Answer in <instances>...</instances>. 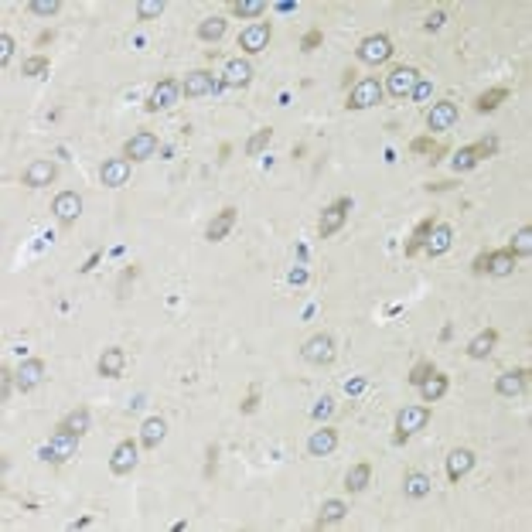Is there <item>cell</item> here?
Listing matches in <instances>:
<instances>
[{"label":"cell","mask_w":532,"mask_h":532,"mask_svg":"<svg viewBox=\"0 0 532 532\" xmlns=\"http://www.w3.org/2000/svg\"><path fill=\"white\" fill-rule=\"evenodd\" d=\"M512 270H515V256H512L508 249L491 253V263H488V273H491V276H512Z\"/></svg>","instance_id":"cell-33"},{"label":"cell","mask_w":532,"mask_h":532,"mask_svg":"<svg viewBox=\"0 0 532 532\" xmlns=\"http://www.w3.org/2000/svg\"><path fill=\"white\" fill-rule=\"evenodd\" d=\"M365 386H369V379H362V375H358V379L345 382V393L348 396H358V393H365Z\"/></svg>","instance_id":"cell-51"},{"label":"cell","mask_w":532,"mask_h":532,"mask_svg":"<svg viewBox=\"0 0 532 532\" xmlns=\"http://www.w3.org/2000/svg\"><path fill=\"white\" fill-rule=\"evenodd\" d=\"M495 150H498V140H495V136H484V140H478V144H475V154H478V160L491 158Z\"/></svg>","instance_id":"cell-46"},{"label":"cell","mask_w":532,"mask_h":532,"mask_svg":"<svg viewBox=\"0 0 532 532\" xmlns=\"http://www.w3.org/2000/svg\"><path fill=\"white\" fill-rule=\"evenodd\" d=\"M505 99H508V89H505V85H498V89H488V92H481L478 103H475V109H478V113H495V109L502 106Z\"/></svg>","instance_id":"cell-31"},{"label":"cell","mask_w":532,"mask_h":532,"mask_svg":"<svg viewBox=\"0 0 532 532\" xmlns=\"http://www.w3.org/2000/svg\"><path fill=\"white\" fill-rule=\"evenodd\" d=\"M348 212H351V198H338L335 205H328V209L321 212V225H318L321 239H331V236H335V232L345 225Z\"/></svg>","instance_id":"cell-7"},{"label":"cell","mask_w":532,"mask_h":532,"mask_svg":"<svg viewBox=\"0 0 532 532\" xmlns=\"http://www.w3.org/2000/svg\"><path fill=\"white\" fill-rule=\"evenodd\" d=\"M426 188H430V191H447V188H454V185L451 181H437V185H426Z\"/></svg>","instance_id":"cell-59"},{"label":"cell","mask_w":532,"mask_h":532,"mask_svg":"<svg viewBox=\"0 0 532 532\" xmlns=\"http://www.w3.org/2000/svg\"><path fill=\"white\" fill-rule=\"evenodd\" d=\"M236 215H239V212H236L232 205H229V209H222V212L212 218V225H209V239H212V242L225 239V236H229V229L236 225Z\"/></svg>","instance_id":"cell-27"},{"label":"cell","mask_w":532,"mask_h":532,"mask_svg":"<svg viewBox=\"0 0 532 532\" xmlns=\"http://www.w3.org/2000/svg\"><path fill=\"white\" fill-rule=\"evenodd\" d=\"M526 379H529L526 369H515V372L498 375V379H495V389H498V396H519V393L526 389Z\"/></svg>","instance_id":"cell-24"},{"label":"cell","mask_w":532,"mask_h":532,"mask_svg":"<svg viewBox=\"0 0 532 532\" xmlns=\"http://www.w3.org/2000/svg\"><path fill=\"white\" fill-rule=\"evenodd\" d=\"M270 140H273V130H270V127L256 130L253 136H249V140H246V154H249V158H260L266 147H270Z\"/></svg>","instance_id":"cell-38"},{"label":"cell","mask_w":532,"mask_h":532,"mask_svg":"<svg viewBox=\"0 0 532 532\" xmlns=\"http://www.w3.org/2000/svg\"><path fill=\"white\" fill-rule=\"evenodd\" d=\"M253 82V65L246 62V58H232L229 65H225V72H222V85H229V89H246Z\"/></svg>","instance_id":"cell-17"},{"label":"cell","mask_w":532,"mask_h":532,"mask_svg":"<svg viewBox=\"0 0 532 532\" xmlns=\"http://www.w3.org/2000/svg\"><path fill=\"white\" fill-rule=\"evenodd\" d=\"M321 41H324V34H321V27H311L304 38H300V48L304 52H314V48H321Z\"/></svg>","instance_id":"cell-45"},{"label":"cell","mask_w":532,"mask_h":532,"mask_svg":"<svg viewBox=\"0 0 532 532\" xmlns=\"http://www.w3.org/2000/svg\"><path fill=\"white\" fill-rule=\"evenodd\" d=\"M430 92H433V82H430V79H420L410 99H413V103H426V99H430Z\"/></svg>","instance_id":"cell-48"},{"label":"cell","mask_w":532,"mask_h":532,"mask_svg":"<svg viewBox=\"0 0 532 532\" xmlns=\"http://www.w3.org/2000/svg\"><path fill=\"white\" fill-rule=\"evenodd\" d=\"M256 406H260V389H256V386H253V389H249V396L242 399V413H256Z\"/></svg>","instance_id":"cell-50"},{"label":"cell","mask_w":532,"mask_h":532,"mask_svg":"<svg viewBox=\"0 0 532 532\" xmlns=\"http://www.w3.org/2000/svg\"><path fill=\"white\" fill-rule=\"evenodd\" d=\"M451 242H454V229H451V225H433L430 239L424 242L426 256H444V253L451 249Z\"/></svg>","instance_id":"cell-22"},{"label":"cell","mask_w":532,"mask_h":532,"mask_svg":"<svg viewBox=\"0 0 532 532\" xmlns=\"http://www.w3.org/2000/svg\"><path fill=\"white\" fill-rule=\"evenodd\" d=\"M18 386V379L14 372H7V369H0V399H10V389Z\"/></svg>","instance_id":"cell-49"},{"label":"cell","mask_w":532,"mask_h":532,"mask_svg":"<svg viewBox=\"0 0 532 532\" xmlns=\"http://www.w3.org/2000/svg\"><path fill=\"white\" fill-rule=\"evenodd\" d=\"M475 468V451H468V447H457V451L447 454V478L451 481H461L468 471Z\"/></svg>","instance_id":"cell-20"},{"label":"cell","mask_w":532,"mask_h":532,"mask_svg":"<svg viewBox=\"0 0 532 532\" xmlns=\"http://www.w3.org/2000/svg\"><path fill=\"white\" fill-rule=\"evenodd\" d=\"M420 79H424V76H420L413 65H396V69L386 76V92H389L393 99H410Z\"/></svg>","instance_id":"cell-2"},{"label":"cell","mask_w":532,"mask_h":532,"mask_svg":"<svg viewBox=\"0 0 532 532\" xmlns=\"http://www.w3.org/2000/svg\"><path fill=\"white\" fill-rule=\"evenodd\" d=\"M225 18H205V21H202V24H198V38H202V41H209V45H212V41H222V38H225Z\"/></svg>","instance_id":"cell-32"},{"label":"cell","mask_w":532,"mask_h":532,"mask_svg":"<svg viewBox=\"0 0 532 532\" xmlns=\"http://www.w3.org/2000/svg\"><path fill=\"white\" fill-rule=\"evenodd\" d=\"M433 372H437V369H433V362H420V365H413V372H410V386H416V389H420Z\"/></svg>","instance_id":"cell-44"},{"label":"cell","mask_w":532,"mask_h":532,"mask_svg":"<svg viewBox=\"0 0 532 532\" xmlns=\"http://www.w3.org/2000/svg\"><path fill=\"white\" fill-rule=\"evenodd\" d=\"M215 457H218V447L212 444V447H209V468H205V475H212L215 471Z\"/></svg>","instance_id":"cell-57"},{"label":"cell","mask_w":532,"mask_h":532,"mask_svg":"<svg viewBox=\"0 0 532 532\" xmlns=\"http://www.w3.org/2000/svg\"><path fill=\"white\" fill-rule=\"evenodd\" d=\"M454 171H471V167H478V154H475V147H461L457 154H454Z\"/></svg>","instance_id":"cell-41"},{"label":"cell","mask_w":532,"mask_h":532,"mask_svg":"<svg viewBox=\"0 0 532 532\" xmlns=\"http://www.w3.org/2000/svg\"><path fill=\"white\" fill-rule=\"evenodd\" d=\"M420 393H424L426 402H437V399L447 393V375H440V372H433L430 379H426L424 386H420Z\"/></svg>","instance_id":"cell-35"},{"label":"cell","mask_w":532,"mask_h":532,"mask_svg":"<svg viewBox=\"0 0 532 532\" xmlns=\"http://www.w3.org/2000/svg\"><path fill=\"white\" fill-rule=\"evenodd\" d=\"M300 355H304V362H311V365H331L335 355H338V348H335V338H331L328 331H321V335L304 342Z\"/></svg>","instance_id":"cell-4"},{"label":"cell","mask_w":532,"mask_h":532,"mask_svg":"<svg viewBox=\"0 0 532 532\" xmlns=\"http://www.w3.org/2000/svg\"><path fill=\"white\" fill-rule=\"evenodd\" d=\"M290 284H307V270H290Z\"/></svg>","instance_id":"cell-56"},{"label":"cell","mask_w":532,"mask_h":532,"mask_svg":"<svg viewBox=\"0 0 532 532\" xmlns=\"http://www.w3.org/2000/svg\"><path fill=\"white\" fill-rule=\"evenodd\" d=\"M508 253L519 260V256H529L532 253V229L529 225H522L515 236H512V242H508Z\"/></svg>","instance_id":"cell-36"},{"label":"cell","mask_w":532,"mask_h":532,"mask_svg":"<svg viewBox=\"0 0 532 532\" xmlns=\"http://www.w3.org/2000/svg\"><path fill=\"white\" fill-rule=\"evenodd\" d=\"M27 7H31V14H38V18H52V14H58L62 0H31Z\"/></svg>","instance_id":"cell-43"},{"label":"cell","mask_w":532,"mask_h":532,"mask_svg":"<svg viewBox=\"0 0 532 532\" xmlns=\"http://www.w3.org/2000/svg\"><path fill=\"white\" fill-rule=\"evenodd\" d=\"M430 424V410L426 406H402L396 416V444H406L416 430Z\"/></svg>","instance_id":"cell-3"},{"label":"cell","mask_w":532,"mask_h":532,"mask_svg":"<svg viewBox=\"0 0 532 532\" xmlns=\"http://www.w3.org/2000/svg\"><path fill=\"white\" fill-rule=\"evenodd\" d=\"M457 123V106L454 103H433L426 113V130L430 133H444Z\"/></svg>","instance_id":"cell-15"},{"label":"cell","mask_w":532,"mask_h":532,"mask_svg":"<svg viewBox=\"0 0 532 532\" xmlns=\"http://www.w3.org/2000/svg\"><path fill=\"white\" fill-rule=\"evenodd\" d=\"M369 481H372V464H365V461H362V464H355V468L345 475V488L351 491V495H358V491H365V484H369Z\"/></svg>","instance_id":"cell-29"},{"label":"cell","mask_w":532,"mask_h":532,"mask_svg":"<svg viewBox=\"0 0 532 532\" xmlns=\"http://www.w3.org/2000/svg\"><path fill=\"white\" fill-rule=\"evenodd\" d=\"M355 52H358L362 62H369V65H382V62L393 58V41H389V34H369V38L358 41Z\"/></svg>","instance_id":"cell-5"},{"label":"cell","mask_w":532,"mask_h":532,"mask_svg":"<svg viewBox=\"0 0 532 532\" xmlns=\"http://www.w3.org/2000/svg\"><path fill=\"white\" fill-rule=\"evenodd\" d=\"M136 461H140L136 457V440H120L113 447V457H109V471L123 478V475H130L133 468H136Z\"/></svg>","instance_id":"cell-10"},{"label":"cell","mask_w":532,"mask_h":532,"mask_svg":"<svg viewBox=\"0 0 532 532\" xmlns=\"http://www.w3.org/2000/svg\"><path fill=\"white\" fill-rule=\"evenodd\" d=\"M488 263H491V253H481L478 260H475V266H471V270H475V273H488Z\"/></svg>","instance_id":"cell-53"},{"label":"cell","mask_w":532,"mask_h":532,"mask_svg":"<svg viewBox=\"0 0 532 532\" xmlns=\"http://www.w3.org/2000/svg\"><path fill=\"white\" fill-rule=\"evenodd\" d=\"M79 451V433H69V430H55L52 440L41 447V461H52V464H65L69 457H76Z\"/></svg>","instance_id":"cell-1"},{"label":"cell","mask_w":532,"mask_h":532,"mask_svg":"<svg viewBox=\"0 0 532 532\" xmlns=\"http://www.w3.org/2000/svg\"><path fill=\"white\" fill-rule=\"evenodd\" d=\"M270 38H273V27H270V21H256V24H249L239 34V48L246 55H260V52H266Z\"/></svg>","instance_id":"cell-8"},{"label":"cell","mask_w":532,"mask_h":532,"mask_svg":"<svg viewBox=\"0 0 532 532\" xmlns=\"http://www.w3.org/2000/svg\"><path fill=\"white\" fill-rule=\"evenodd\" d=\"M55 178H58V167H55L52 160H34V164H27L24 174H21V181L27 188H45V185H52Z\"/></svg>","instance_id":"cell-16"},{"label":"cell","mask_w":532,"mask_h":532,"mask_svg":"<svg viewBox=\"0 0 532 532\" xmlns=\"http://www.w3.org/2000/svg\"><path fill=\"white\" fill-rule=\"evenodd\" d=\"M14 379H18V389H21V393L38 389V386L45 382V362H41V358H27V362H21V369L14 372Z\"/></svg>","instance_id":"cell-14"},{"label":"cell","mask_w":532,"mask_h":532,"mask_svg":"<svg viewBox=\"0 0 532 532\" xmlns=\"http://www.w3.org/2000/svg\"><path fill=\"white\" fill-rule=\"evenodd\" d=\"M495 345H498V331H495V328H484L481 335H475V338L468 342V358H488Z\"/></svg>","instance_id":"cell-23"},{"label":"cell","mask_w":532,"mask_h":532,"mask_svg":"<svg viewBox=\"0 0 532 532\" xmlns=\"http://www.w3.org/2000/svg\"><path fill=\"white\" fill-rule=\"evenodd\" d=\"M348 515V505L342 502V498H328L324 505H321V512H318V529H324V526H335V522H342Z\"/></svg>","instance_id":"cell-26"},{"label":"cell","mask_w":532,"mask_h":532,"mask_svg":"<svg viewBox=\"0 0 532 532\" xmlns=\"http://www.w3.org/2000/svg\"><path fill=\"white\" fill-rule=\"evenodd\" d=\"M99 181L106 188H123L130 181V160L127 158H109L99 167Z\"/></svg>","instance_id":"cell-13"},{"label":"cell","mask_w":532,"mask_h":532,"mask_svg":"<svg viewBox=\"0 0 532 532\" xmlns=\"http://www.w3.org/2000/svg\"><path fill=\"white\" fill-rule=\"evenodd\" d=\"M167 437V424L160 420V416H147L144 426H140V444L147 447V451H158V444Z\"/></svg>","instance_id":"cell-21"},{"label":"cell","mask_w":532,"mask_h":532,"mask_svg":"<svg viewBox=\"0 0 532 532\" xmlns=\"http://www.w3.org/2000/svg\"><path fill=\"white\" fill-rule=\"evenodd\" d=\"M62 430H69V433H89V410H85V406H79V410H72V413H69V416H65V420H62Z\"/></svg>","instance_id":"cell-34"},{"label":"cell","mask_w":532,"mask_h":532,"mask_svg":"<svg viewBox=\"0 0 532 532\" xmlns=\"http://www.w3.org/2000/svg\"><path fill=\"white\" fill-rule=\"evenodd\" d=\"M178 96H181V85L174 79H164L154 85V92H150V99H147V113H158V109H171L178 103Z\"/></svg>","instance_id":"cell-12"},{"label":"cell","mask_w":532,"mask_h":532,"mask_svg":"<svg viewBox=\"0 0 532 532\" xmlns=\"http://www.w3.org/2000/svg\"><path fill=\"white\" fill-rule=\"evenodd\" d=\"M52 212H55V218H58L62 225H72V222L82 215V198L76 195V191H62V195H55Z\"/></svg>","instance_id":"cell-11"},{"label":"cell","mask_w":532,"mask_h":532,"mask_svg":"<svg viewBox=\"0 0 532 532\" xmlns=\"http://www.w3.org/2000/svg\"><path fill=\"white\" fill-rule=\"evenodd\" d=\"M433 225H437V222H433V215H430V218H424V222H420V225L413 229V236H410V242H406V256H416V253L424 249V242L430 239Z\"/></svg>","instance_id":"cell-30"},{"label":"cell","mask_w":532,"mask_h":532,"mask_svg":"<svg viewBox=\"0 0 532 532\" xmlns=\"http://www.w3.org/2000/svg\"><path fill=\"white\" fill-rule=\"evenodd\" d=\"M430 488H433L430 475H420V471H410V475H406V481H402L406 498H426V495H430Z\"/></svg>","instance_id":"cell-28"},{"label":"cell","mask_w":532,"mask_h":532,"mask_svg":"<svg viewBox=\"0 0 532 532\" xmlns=\"http://www.w3.org/2000/svg\"><path fill=\"white\" fill-rule=\"evenodd\" d=\"M444 21H447V18H444V10H437V14H430V18H426V31H437V27L444 24Z\"/></svg>","instance_id":"cell-54"},{"label":"cell","mask_w":532,"mask_h":532,"mask_svg":"<svg viewBox=\"0 0 532 532\" xmlns=\"http://www.w3.org/2000/svg\"><path fill=\"white\" fill-rule=\"evenodd\" d=\"M48 69H52L48 55H31L24 65H21V76H27V79H41V76H48Z\"/></svg>","instance_id":"cell-37"},{"label":"cell","mask_w":532,"mask_h":532,"mask_svg":"<svg viewBox=\"0 0 532 532\" xmlns=\"http://www.w3.org/2000/svg\"><path fill=\"white\" fill-rule=\"evenodd\" d=\"M178 85H181L185 96H205V92L215 89V79H212V72H191V76H185V82H178Z\"/></svg>","instance_id":"cell-25"},{"label":"cell","mask_w":532,"mask_h":532,"mask_svg":"<svg viewBox=\"0 0 532 532\" xmlns=\"http://www.w3.org/2000/svg\"><path fill=\"white\" fill-rule=\"evenodd\" d=\"M335 447H338V433H335L331 426H321V430H314V433L307 437V454H311V457H328Z\"/></svg>","instance_id":"cell-18"},{"label":"cell","mask_w":532,"mask_h":532,"mask_svg":"<svg viewBox=\"0 0 532 532\" xmlns=\"http://www.w3.org/2000/svg\"><path fill=\"white\" fill-rule=\"evenodd\" d=\"M14 48H18L14 38H10V34H0V65H7V62L14 58Z\"/></svg>","instance_id":"cell-47"},{"label":"cell","mask_w":532,"mask_h":532,"mask_svg":"<svg viewBox=\"0 0 532 532\" xmlns=\"http://www.w3.org/2000/svg\"><path fill=\"white\" fill-rule=\"evenodd\" d=\"M160 10H164V0H140V4H136V21L160 18Z\"/></svg>","instance_id":"cell-42"},{"label":"cell","mask_w":532,"mask_h":532,"mask_svg":"<svg viewBox=\"0 0 532 532\" xmlns=\"http://www.w3.org/2000/svg\"><path fill=\"white\" fill-rule=\"evenodd\" d=\"M99 260H103V253H92V256L85 260V266H79V270L82 273H89V270H96V266H99Z\"/></svg>","instance_id":"cell-55"},{"label":"cell","mask_w":532,"mask_h":532,"mask_svg":"<svg viewBox=\"0 0 532 532\" xmlns=\"http://www.w3.org/2000/svg\"><path fill=\"white\" fill-rule=\"evenodd\" d=\"M331 410H335V406H331V399L324 396V399L318 402V406L311 410V413H314V420H321V416H331Z\"/></svg>","instance_id":"cell-52"},{"label":"cell","mask_w":532,"mask_h":532,"mask_svg":"<svg viewBox=\"0 0 532 532\" xmlns=\"http://www.w3.org/2000/svg\"><path fill=\"white\" fill-rule=\"evenodd\" d=\"M232 14L236 18H260V14H266V0H236Z\"/></svg>","instance_id":"cell-40"},{"label":"cell","mask_w":532,"mask_h":532,"mask_svg":"<svg viewBox=\"0 0 532 532\" xmlns=\"http://www.w3.org/2000/svg\"><path fill=\"white\" fill-rule=\"evenodd\" d=\"M410 150H413V154H430V164H437V160L447 154V150H444V147H437L430 136H416V140L410 144Z\"/></svg>","instance_id":"cell-39"},{"label":"cell","mask_w":532,"mask_h":532,"mask_svg":"<svg viewBox=\"0 0 532 532\" xmlns=\"http://www.w3.org/2000/svg\"><path fill=\"white\" fill-rule=\"evenodd\" d=\"M123 365H127V355H123V348H103V355H99V375L103 379H120L123 375Z\"/></svg>","instance_id":"cell-19"},{"label":"cell","mask_w":532,"mask_h":532,"mask_svg":"<svg viewBox=\"0 0 532 532\" xmlns=\"http://www.w3.org/2000/svg\"><path fill=\"white\" fill-rule=\"evenodd\" d=\"M154 154H158V136L147 130L133 133L130 140L123 144V158L127 160H147V158H154Z\"/></svg>","instance_id":"cell-9"},{"label":"cell","mask_w":532,"mask_h":532,"mask_svg":"<svg viewBox=\"0 0 532 532\" xmlns=\"http://www.w3.org/2000/svg\"><path fill=\"white\" fill-rule=\"evenodd\" d=\"M229 154H232V147H229V144H222V147H218V160H229Z\"/></svg>","instance_id":"cell-58"},{"label":"cell","mask_w":532,"mask_h":532,"mask_svg":"<svg viewBox=\"0 0 532 532\" xmlns=\"http://www.w3.org/2000/svg\"><path fill=\"white\" fill-rule=\"evenodd\" d=\"M379 99H382V82H379V79H362V82H355V89L348 92L345 106L351 109V113H358V109L375 106Z\"/></svg>","instance_id":"cell-6"}]
</instances>
